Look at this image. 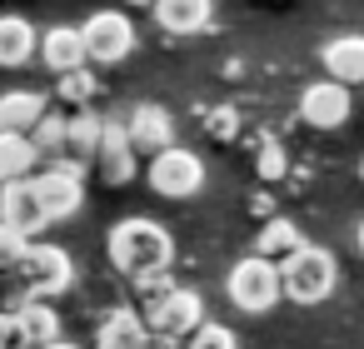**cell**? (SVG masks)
I'll return each mask as SVG.
<instances>
[{"instance_id": "obj_10", "label": "cell", "mask_w": 364, "mask_h": 349, "mask_svg": "<svg viewBox=\"0 0 364 349\" xmlns=\"http://www.w3.org/2000/svg\"><path fill=\"white\" fill-rule=\"evenodd\" d=\"M349 110H354V100H349L344 80H314L299 90V120L314 130H339L349 120Z\"/></svg>"}, {"instance_id": "obj_21", "label": "cell", "mask_w": 364, "mask_h": 349, "mask_svg": "<svg viewBox=\"0 0 364 349\" xmlns=\"http://www.w3.org/2000/svg\"><path fill=\"white\" fill-rule=\"evenodd\" d=\"M16 314H21V329H26V344H31V349L60 339V314L50 309V299H26Z\"/></svg>"}, {"instance_id": "obj_2", "label": "cell", "mask_w": 364, "mask_h": 349, "mask_svg": "<svg viewBox=\"0 0 364 349\" xmlns=\"http://www.w3.org/2000/svg\"><path fill=\"white\" fill-rule=\"evenodd\" d=\"M279 284H284V294H289L294 304H319V299H329L334 284H339V259H334V249H324V245H299L294 254L279 259Z\"/></svg>"}, {"instance_id": "obj_12", "label": "cell", "mask_w": 364, "mask_h": 349, "mask_svg": "<svg viewBox=\"0 0 364 349\" xmlns=\"http://www.w3.org/2000/svg\"><path fill=\"white\" fill-rule=\"evenodd\" d=\"M125 130H130L135 155H160L165 145H175V120H170L165 105H135L130 120H125Z\"/></svg>"}, {"instance_id": "obj_32", "label": "cell", "mask_w": 364, "mask_h": 349, "mask_svg": "<svg viewBox=\"0 0 364 349\" xmlns=\"http://www.w3.org/2000/svg\"><path fill=\"white\" fill-rule=\"evenodd\" d=\"M125 6H130V11H150V6H155V0H125Z\"/></svg>"}, {"instance_id": "obj_24", "label": "cell", "mask_w": 364, "mask_h": 349, "mask_svg": "<svg viewBox=\"0 0 364 349\" xmlns=\"http://www.w3.org/2000/svg\"><path fill=\"white\" fill-rule=\"evenodd\" d=\"M175 289V279H170V269H150V274H135V299H140V314L145 309H155L165 294Z\"/></svg>"}, {"instance_id": "obj_13", "label": "cell", "mask_w": 364, "mask_h": 349, "mask_svg": "<svg viewBox=\"0 0 364 349\" xmlns=\"http://www.w3.org/2000/svg\"><path fill=\"white\" fill-rule=\"evenodd\" d=\"M95 349H165V344L150 334V324H145L140 309H115V314L100 324Z\"/></svg>"}, {"instance_id": "obj_34", "label": "cell", "mask_w": 364, "mask_h": 349, "mask_svg": "<svg viewBox=\"0 0 364 349\" xmlns=\"http://www.w3.org/2000/svg\"><path fill=\"white\" fill-rule=\"evenodd\" d=\"M359 180H364V160H359Z\"/></svg>"}, {"instance_id": "obj_33", "label": "cell", "mask_w": 364, "mask_h": 349, "mask_svg": "<svg viewBox=\"0 0 364 349\" xmlns=\"http://www.w3.org/2000/svg\"><path fill=\"white\" fill-rule=\"evenodd\" d=\"M354 245H359V254H364V220H359V230H354Z\"/></svg>"}, {"instance_id": "obj_14", "label": "cell", "mask_w": 364, "mask_h": 349, "mask_svg": "<svg viewBox=\"0 0 364 349\" xmlns=\"http://www.w3.org/2000/svg\"><path fill=\"white\" fill-rule=\"evenodd\" d=\"M41 60H46V70H55V75L80 70V65H85V36H80V26H50V31L41 36Z\"/></svg>"}, {"instance_id": "obj_8", "label": "cell", "mask_w": 364, "mask_h": 349, "mask_svg": "<svg viewBox=\"0 0 364 349\" xmlns=\"http://www.w3.org/2000/svg\"><path fill=\"white\" fill-rule=\"evenodd\" d=\"M80 36H85V60H95V65H120L135 50V26L125 11H95L80 26Z\"/></svg>"}, {"instance_id": "obj_19", "label": "cell", "mask_w": 364, "mask_h": 349, "mask_svg": "<svg viewBox=\"0 0 364 349\" xmlns=\"http://www.w3.org/2000/svg\"><path fill=\"white\" fill-rule=\"evenodd\" d=\"M46 110H50V105H46L41 90H6V95H0V130H21V135H31L36 120H41Z\"/></svg>"}, {"instance_id": "obj_27", "label": "cell", "mask_w": 364, "mask_h": 349, "mask_svg": "<svg viewBox=\"0 0 364 349\" xmlns=\"http://www.w3.org/2000/svg\"><path fill=\"white\" fill-rule=\"evenodd\" d=\"M205 130H210L215 140H235V135L245 130V115H240V110H230V105H220V110H210V115H205Z\"/></svg>"}, {"instance_id": "obj_31", "label": "cell", "mask_w": 364, "mask_h": 349, "mask_svg": "<svg viewBox=\"0 0 364 349\" xmlns=\"http://www.w3.org/2000/svg\"><path fill=\"white\" fill-rule=\"evenodd\" d=\"M41 349H80V344H70V339H50V344H41Z\"/></svg>"}, {"instance_id": "obj_18", "label": "cell", "mask_w": 364, "mask_h": 349, "mask_svg": "<svg viewBox=\"0 0 364 349\" xmlns=\"http://www.w3.org/2000/svg\"><path fill=\"white\" fill-rule=\"evenodd\" d=\"M36 170H41L36 140L21 135V130H0V185H6V180H26Z\"/></svg>"}, {"instance_id": "obj_35", "label": "cell", "mask_w": 364, "mask_h": 349, "mask_svg": "<svg viewBox=\"0 0 364 349\" xmlns=\"http://www.w3.org/2000/svg\"><path fill=\"white\" fill-rule=\"evenodd\" d=\"M175 349H190V344H175Z\"/></svg>"}, {"instance_id": "obj_11", "label": "cell", "mask_w": 364, "mask_h": 349, "mask_svg": "<svg viewBox=\"0 0 364 349\" xmlns=\"http://www.w3.org/2000/svg\"><path fill=\"white\" fill-rule=\"evenodd\" d=\"M90 165L100 170V180H105V185H130V180H135V145H130L125 120H110V115H105L100 150H95V160H90Z\"/></svg>"}, {"instance_id": "obj_16", "label": "cell", "mask_w": 364, "mask_h": 349, "mask_svg": "<svg viewBox=\"0 0 364 349\" xmlns=\"http://www.w3.org/2000/svg\"><path fill=\"white\" fill-rule=\"evenodd\" d=\"M319 60H324L329 80L364 85V36H334V41H324Z\"/></svg>"}, {"instance_id": "obj_30", "label": "cell", "mask_w": 364, "mask_h": 349, "mask_svg": "<svg viewBox=\"0 0 364 349\" xmlns=\"http://www.w3.org/2000/svg\"><path fill=\"white\" fill-rule=\"evenodd\" d=\"M0 349H31V344H26V329H21V314H16V309H0Z\"/></svg>"}, {"instance_id": "obj_1", "label": "cell", "mask_w": 364, "mask_h": 349, "mask_svg": "<svg viewBox=\"0 0 364 349\" xmlns=\"http://www.w3.org/2000/svg\"><path fill=\"white\" fill-rule=\"evenodd\" d=\"M105 254H110V264L120 269V274H150V269H170V259H175V240H170V230L165 225H155V220H145V215H130V220H120L110 235H105Z\"/></svg>"}, {"instance_id": "obj_15", "label": "cell", "mask_w": 364, "mask_h": 349, "mask_svg": "<svg viewBox=\"0 0 364 349\" xmlns=\"http://www.w3.org/2000/svg\"><path fill=\"white\" fill-rule=\"evenodd\" d=\"M41 55V36L26 16H0V65L6 70H21Z\"/></svg>"}, {"instance_id": "obj_5", "label": "cell", "mask_w": 364, "mask_h": 349, "mask_svg": "<svg viewBox=\"0 0 364 349\" xmlns=\"http://www.w3.org/2000/svg\"><path fill=\"white\" fill-rule=\"evenodd\" d=\"M36 190H41V205H46L50 225L70 220L85 205V165L70 160V155H55V160H46V170H36Z\"/></svg>"}, {"instance_id": "obj_7", "label": "cell", "mask_w": 364, "mask_h": 349, "mask_svg": "<svg viewBox=\"0 0 364 349\" xmlns=\"http://www.w3.org/2000/svg\"><path fill=\"white\" fill-rule=\"evenodd\" d=\"M150 190L165 200H190L205 190V160L185 145H165L160 155H150Z\"/></svg>"}, {"instance_id": "obj_22", "label": "cell", "mask_w": 364, "mask_h": 349, "mask_svg": "<svg viewBox=\"0 0 364 349\" xmlns=\"http://www.w3.org/2000/svg\"><path fill=\"white\" fill-rule=\"evenodd\" d=\"M100 130H105V115H90V110L70 115L65 155H70V160H80V165H90V160H95V150H100Z\"/></svg>"}, {"instance_id": "obj_23", "label": "cell", "mask_w": 364, "mask_h": 349, "mask_svg": "<svg viewBox=\"0 0 364 349\" xmlns=\"http://www.w3.org/2000/svg\"><path fill=\"white\" fill-rule=\"evenodd\" d=\"M65 135H70V120H65V115H55V110H46V115L36 120V130H31V140H36L41 160L65 155Z\"/></svg>"}, {"instance_id": "obj_20", "label": "cell", "mask_w": 364, "mask_h": 349, "mask_svg": "<svg viewBox=\"0 0 364 349\" xmlns=\"http://www.w3.org/2000/svg\"><path fill=\"white\" fill-rule=\"evenodd\" d=\"M299 245H304V235H299V225L284 220V215L264 220V230L255 235V254H264V259H284V254H294Z\"/></svg>"}, {"instance_id": "obj_29", "label": "cell", "mask_w": 364, "mask_h": 349, "mask_svg": "<svg viewBox=\"0 0 364 349\" xmlns=\"http://www.w3.org/2000/svg\"><path fill=\"white\" fill-rule=\"evenodd\" d=\"M26 235L21 230H11V225H0V274H6V269H16V259L26 254Z\"/></svg>"}, {"instance_id": "obj_4", "label": "cell", "mask_w": 364, "mask_h": 349, "mask_svg": "<svg viewBox=\"0 0 364 349\" xmlns=\"http://www.w3.org/2000/svg\"><path fill=\"white\" fill-rule=\"evenodd\" d=\"M225 289H230V304H235V309H245V314H269V309L279 304V294H284V284H279V259H264V254L240 259V264L230 269Z\"/></svg>"}, {"instance_id": "obj_17", "label": "cell", "mask_w": 364, "mask_h": 349, "mask_svg": "<svg viewBox=\"0 0 364 349\" xmlns=\"http://www.w3.org/2000/svg\"><path fill=\"white\" fill-rule=\"evenodd\" d=\"M150 16L165 36H195L210 26V0H155Z\"/></svg>"}, {"instance_id": "obj_3", "label": "cell", "mask_w": 364, "mask_h": 349, "mask_svg": "<svg viewBox=\"0 0 364 349\" xmlns=\"http://www.w3.org/2000/svg\"><path fill=\"white\" fill-rule=\"evenodd\" d=\"M31 299H55V294H65L70 289V279H75V264H70V254L60 249V245H26V254L16 259V269H6Z\"/></svg>"}, {"instance_id": "obj_26", "label": "cell", "mask_w": 364, "mask_h": 349, "mask_svg": "<svg viewBox=\"0 0 364 349\" xmlns=\"http://www.w3.org/2000/svg\"><path fill=\"white\" fill-rule=\"evenodd\" d=\"M60 95L70 100V105H90V95H95V75L80 65V70H65L60 75Z\"/></svg>"}, {"instance_id": "obj_25", "label": "cell", "mask_w": 364, "mask_h": 349, "mask_svg": "<svg viewBox=\"0 0 364 349\" xmlns=\"http://www.w3.org/2000/svg\"><path fill=\"white\" fill-rule=\"evenodd\" d=\"M255 170H259V180H264V185L284 180V175H289V155H284V145L259 140V160H255Z\"/></svg>"}, {"instance_id": "obj_28", "label": "cell", "mask_w": 364, "mask_h": 349, "mask_svg": "<svg viewBox=\"0 0 364 349\" xmlns=\"http://www.w3.org/2000/svg\"><path fill=\"white\" fill-rule=\"evenodd\" d=\"M190 349H235V329L230 324H200L195 334H190Z\"/></svg>"}, {"instance_id": "obj_9", "label": "cell", "mask_w": 364, "mask_h": 349, "mask_svg": "<svg viewBox=\"0 0 364 349\" xmlns=\"http://www.w3.org/2000/svg\"><path fill=\"white\" fill-rule=\"evenodd\" d=\"M0 225L21 230L26 240L41 235V230L50 225L46 205H41V190H36V175H26V180H6V185H0Z\"/></svg>"}, {"instance_id": "obj_6", "label": "cell", "mask_w": 364, "mask_h": 349, "mask_svg": "<svg viewBox=\"0 0 364 349\" xmlns=\"http://www.w3.org/2000/svg\"><path fill=\"white\" fill-rule=\"evenodd\" d=\"M145 324H150V334L165 344V349H175V344H190V334L205 324V299L195 294V289H170L155 309H145Z\"/></svg>"}]
</instances>
